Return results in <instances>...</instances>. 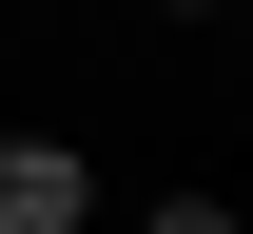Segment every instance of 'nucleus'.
<instances>
[{
	"label": "nucleus",
	"mask_w": 253,
	"mask_h": 234,
	"mask_svg": "<svg viewBox=\"0 0 253 234\" xmlns=\"http://www.w3.org/2000/svg\"><path fill=\"white\" fill-rule=\"evenodd\" d=\"M156 234H234V195H175V215H156Z\"/></svg>",
	"instance_id": "2"
},
{
	"label": "nucleus",
	"mask_w": 253,
	"mask_h": 234,
	"mask_svg": "<svg viewBox=\"0 0 253 234\" xmlns=\"http://www.w3.org/2000/svg\"><path fill=\"white\" fill-rule=\"evenodd\" d=\"M78 137H0V234H78Z\"/></svg>",
	"instance_id": "1"
},
{
	"label": "nucleus",
	"mask_w": 253,
	"mask_h": 234,
	"mask_svg": "<svg viewBox=\"0 0 253 234\" xmlns=\"http://www.w3.org/2000/svg\"><path fill=\"white\" fill-rule=\"evenodd\" d=\"M175 20H214V0H175Z\"/></svg>",
	"instance_id": "3"
}]
</instances>
